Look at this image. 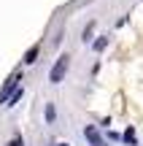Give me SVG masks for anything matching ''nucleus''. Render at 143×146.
<instances>
[{
    "label": "nucleus",
    "mask_w": 143,
    "mask_h": 146,
    "mask_svg": "<svg viewBox=\"0 0 143 146\" xmlns=\"http://www.w3.org/2000/svg\"><path fill=\"white\" fill-rule=\"evenodd\" d=\"M122 141L127 143V146H135V133H132V130H127V133L122 135Z\"/></svg>",
    "instance_id": "6"
},
{
    "label": "nucleus",
    "mask_w": 143,
    "mask_h": 146,
    "mask_svg": "<svg viewBox=\"0 0 143 146\" xmlns=\"http://www.w3.org/2000/svg\"><path fill=\"white\" fill-rule=\"evenodd\" d=\"M16 87H19V73H14V76H8V81H5V87L0 89V106H3L5 100L11 98V92H14Z\"/></svg>",
    "instance_id": "2"
},
{
    "label": "nucleus",
    "mask_w": 143,
    "mask_h": 146,
    "mask_svg": "<svg viewBox=\"0 0 143 146\" xmlns=\"http://www.w3.org/2000/svg\"><path fill=\"white\" fill-rule=\"evenodd\" d=\"M19 98H22V89H19V87H16V89H14V92H11V98H8V100H5V103H8V106H14V103H16V100H19Z\"/></svg>",
    "instance_id": "7"
},
{
    "label": "nucleus",
    "mask_w": 143,
    "mask_h": 146,
    "mask_svg": "<svg viewBox=\"0 0 143 146\" xmlns=\"http://www.w3.org/2000/svg\"><path fill=\"white\" fill-rule=\"evenodd\" d=\"M84 135H86V141H89L92 146H108L105 141H103V138H100V133H97V127H86V130H84Z\"/></svg>",
    "instance_id": "3"
},
{
    "label": "nucleus",
    "mask_w": 143,
    "mask_h": 146,
    "mask_svg": "<svg viewBox=\"0 0 143 146\" xmlns=\"http://www.w3.org/2000/svg\"><path fill=\"white\" fill-rule=\"evenodd\" d=\"M68 65H70V57H68V54H62V57L54 62L51 73H49V81H51V84H59L65 78V73H68Z\"/></svg>",
    "instance_id": "1"
},
{
    "label": "nucleus",
    "mask_w": 143,
    "mask_h": 146,
    "mask_svg": "<svg viewBox=\"0 0 143 146\" xmlns=\"http://www.w3.org/2000/svg\"><path fill=\"white\" fill-rule=\"evenodd\" d=\"M38 52H41V49H38V43L27 49V54H24V65H32V62H35V60H38Z\"/></svg>",
    "instance_id": "4"
},
{
    "label": "nucleus",
    "mask_w": 143,
    "mask_h": 146,
    "mask_svg": "<svg viewBox=\"0 0 143 146\" xmlns=\"http://www.w3.org/2000/svg\"><path fill=\"white\" fill-rule=\"evenodd\" d=\"M105 43H108L105 38H97V41H95V49H97V52H100V49H105Z\"/></svg>",
    "instance_id": "9"
},
{
    "label": "nucleus",
    "mask_w": 143,
    "mask_h": 146,
    "mask_svg": "<svg viewBox=\"0 0 143 146\" xmlns=\"http://www.w3.org/2000/svg\"><path fill=\"white\" fill-rule=\"evenodd\" d=\"M92 30H95V25H89V27H86V30H84V41H89V35H92Z\"/></svg>",
    "instance_id": "10"
},
{
    "label": "nucleus",
    "mask_w": 143,
    "mask_h": 146,
    "mask_svg": "<svg viewBox=\"0 0 143 146\" xmlns=\"http://www.w3.org/2000/svg\"><path fill=\"white\" fill-rule=\"evenodd\" d=\"M5 146H24V141H22V135H14V138H11V141L5 143Z\"/></svg>",
    "instance_id": "8"
},
{
    "label": "nucleus",
    "mask_w": 143,
    "mask_h": 146,
    "mask_svg": "<svg viewBox=\"0 0 143 146\" xmlns=\"http://www.w3.org/2000/svg\"><path fill=\"white\" fill-rule=\"evenodd\" d=\"M57 146H68V143H57Z\"/></svg>",
    "instance_id": "11"
},
{
    "label": "nucleus",
    "mask_w": 143,
    "mask_h": 146,
    "mask_svg": "<svg viewBox=\"0 0 143 146\" xmlns=\"http://www.w3.org/2000/svg\"><path fill=\"white\" fill-rule=\"evenodd\" d=\"M43 116H46L49 125L54 122V116H57V111H54V103H46V108H43Z\"/></svg>",
    "instance_id": "5"
}]
</instances>
